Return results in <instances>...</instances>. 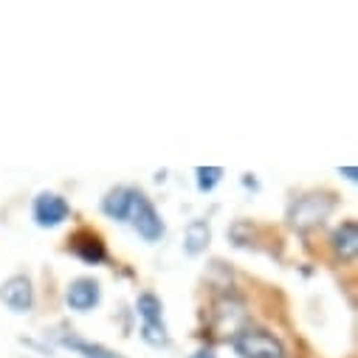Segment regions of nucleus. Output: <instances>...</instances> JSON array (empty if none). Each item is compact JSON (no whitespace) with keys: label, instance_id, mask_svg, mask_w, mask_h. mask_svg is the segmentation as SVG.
<instances>
[{"label":"nucleus","instance_id":"nucleus-10","mask_svg":"<svg viewBox=\"0 0 358 358\" xmlns=\"http://www.w3.org/2000/svg\"><path fill=\"white\" fill-rule=\"evenodd\" d=\"M73 251L87 262V265H99L105 259V243L94 231H82L73 237Z\"/></svg>","mask_w":358,"mask_h":358},{"label":"nucleus","instance_id":"nucleus-3","mask_svg":"<svg viewBox=\"0 0 358 358\" xmlns=\"http://www.w3.org/2000/svg\"><path fill=\"white\" fill-rule=\"evenodd\" d=\"M234 350L240 358H285L282 341L259 327H245L234 338Z\"/></svg>","mask_w":358,"mask_h":358},{"label":"nucleus","instance_id":"nucleus-4","mask_svg":"<svg viewBox=\"0 0 358 358\" xmlns=\"http://www.w3.org/2000/svg\"><path fill=\"white\" fill-rule=\"evenodd\" d=\"M133 220V229L138 231L141 240L147 243H158L164 237V220L158 215V209L150 203V198L144 192L136 189V198H133V209H130V217Z\"/></svg>","mask_w":358,"mask_h":358},{"label":"nucleus","instance_id":"nucleus-6","mask_svg":"<svg viewBox=\"0 0 358 358\" xmlns=\"http://www.w3.org/2000/svg\"><path fill=\"white\" fill-rule=\"evenodd\" d=\"M0 302H3L12 313H29L31 305H34V288H31V280L17 274V277H9L3 285H0Z\"/></svg>","mask_w":358,"mask_h":358},{"label":"nucleus","instance_id":"nucleus-11","mask_svg":"<svg viewBox=\"0 0 358 358\" xmlns=\"http://www.w3.org/2000/svg\"><path fill=\"white\" fill-rule=\"evenodd\" d=\"M209 240H212V229H209V223H206V220H192V223L187 226L184 248H187V254H192V257H195V254L206 251Z\"/></svg>","mask_w":358,"mask_h":358},{"label":"nucleus","instance_id":"nucleus-14","mask_svg":"<svg viewBox=\"0 0 358 358\" xmlns=\"http://www.w3.org/2000/svg\"><path fill=\"white\" fill-rule=\"evenodd\" d=\"M195 175H198V189H201V192H212V189L220 184L223 169H220V166H198Z\"/></svg>","mask_w":358,"mask_h":358},{"label":"nucleus","instance_id":"nucleus-16","mask_svg":"<svg viewBox=\"0 0 358 358\" xmlns=\"http://www.w3.org/2000/svg\"><path fill=\"white\" fill-rule=\"evenodd\" d=\"M192 358H217V355H215V352H212L209 347H201V350H198V352H195Z\"/></svg>","mask_w":358,"mask_h":358},{"label":"nucleus","instance_id":"nucleus-2","mask_svg":"<svg viewBox=\"0 0 358 358\" xmlns=\"http://www.w3.org/2000/svg\"><path fill=\"white\" fill-rule=\"evenodd\" d=\"M333 206H336V198L327 195V192H310V195L299 198V201L291 206V212H288L291 229H296V231H308V229L324 223L327 215L333 212Z\"/></svg>","mask_w":358,"mask_h":358},{"label":"nucleus","instance_id":"nucleus-9","mask_svg":"<svg viewBox=\"0 0 358 358\" xmlns=\"http://www.w3.org/2000/svg\"><path fill=\"white\" fill-rule=\"evenodd\" d=\"M355 248H358V229L352 220H344L336 231H333V251L341 262H350L355 257Z\"/></svg>","mask_w":358,"mask_h":358},{"label":"nucleus","instance_id":"nucleus-8","mask_svg":"<svg viewBox=\"0 0 358 358\" xmlns=\"http://www.w3.org/2000/svg\"><path fill=\"white\" fill-rule=\"evenodd\" d=\"M133 198H136V189H130V187H116V189H110V192L102 198V212H105L110 220H127V217H130V209H133Z\"/></svg>","mask_w":358,"mask_h":358},{"label":"nucleus","instance_id":"nucleus-7","mask_svg":"<svg viewBox=\"0 0 358 358\" xmlns=\"http://www.w3.org/2000/svg\"><path fill=\"white\" fill-rule=\"evenodd\" d=\"M99 299H102V288H99V282L91 280V277L73 280V282L68 285V291H65L68 308H71V310H79V313L94 310V308L99 305Z\"/></svg>","mask_w":358,"mask_h":358},{"label":"nucleus","instance_id":"nucleus-5","mask_svg":"<svg viewBox=\"0 0 358 358\" xmlns=\"http://www.w3.org/2000/svg\"><path fill=\"white\" fill-rule=\"evenodd\" d=\"M71 217V206L62 195L57 192H43L34 201V220L40 229H57L59 223H65Z\"/></svg>","mask_w":358,"mask_h":358},{"label":"nucleus","instance_id":"nucleus-12","mask_svg":"<svg viewBox=\"0 0 358 358\" xmlns=\"http://www.w3.org/2000/svg\"><path fill=\"white\" fill-rule=\"evenodd\" d=\"M59 344L68 347L71 352L82 355V358H113V352H110L108 347L94 344V341H85V338H79V336H62Z\"/></svg>","mask_w":358,"mask_h":358},{"label":"nucleus","instance_id":"nucleus-15","mask_svg":"<svg viewBox=\"0 0 358 358\" xmlns=\"http://www.w3.org/2000/svg\"><path fill=\"white\" fill-rule=\"evenodd\" d=\"M141 338H144L147 344H152V347H166V344H169V336H166L164 322H161V324H144V327H141Z\"/></svg>","mask_w":358,"mask_h":358},{"label":"nucleus","instance_id":"nucleus-17","mask_svg":"<svg viewBox=\"0 0 358 358\" xmlns=\"http://www.w3.org/2000/svg\"><path fill=\"white\" fill-rule=\"evenodd\" d=\"M344 178H347V181H355V166H344V169H338Z\"/></svg>","mask_w":358,"mask_h":358},{"label":"nucleus","instance_id":"nucleus-13","mask_svg":"<svg viewBox=\"0 0 358 358\" xmlns=\"http://www.w3.org/2000/svg\"><path fill=\"white\" fill-rule=\"evenodd\" d=\"M136 310L144 319V324H161L164 322V305L155 294H141L136 299Z\"/></svg>","mask_w":358,"mask_h":358},{"label":"nucleus","instance_id":"nucleus-1","mask_svg":"<svg viewBox=\"0 0 358 358\" xmlns=\"http://www.w3.org/2000/svg\"><path fill=\"white\" fill-rule=\"evenodd\" d=\"M248 327V310L237 296H223L212 308V336L215 338H237Z\"/></svg>","mask_w":358,"mask_h":358}]
</instances>
